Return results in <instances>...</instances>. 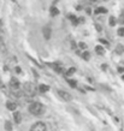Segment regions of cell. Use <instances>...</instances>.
<instances>
[{
    "label": "cell",
    "instance_id": "1",
    "mask_svg": "<svg viewBox=\"0 0 124 131\" xmlns=\"http://www.w3.org/2000/svg\"><path fill=\"white\" fill-rule=\"evenodd\" d=\"M46 111L45 106L40 102H33L29 106V112L31 113L33 115H42Z\"/></svg>",
    "mask_w": 124,
    "mask_h": 131
},
{
    "label": "cell",
    "instance_id": "2",
    "mask_svg": "<svg viewBox=\"0 0 124 131\" xmlns=\"http://www.w3.org/2000/svg\"><path fill=\"white\" fill-rule=\"evenodd\" d=\"M24 92L23 93L25 94V95H28V96H33L34 94L36 93V87L33 84V83H30V82H27V83H24Z\"/></svg>",
    "mask_w": 124,
    "mask_h": 131
},
{
    "label": "cell",
    "instance_id": "3",
    "mask_svg": "<svg viewBox=\"0 0 124 131\" xmlns=\"http://www.w3.org/2000/svg\"><path fill=\"white\" fill-rule=\"evenodd\" d=\"M30 131H47V129H46V125H45L43 123L38 122L31 126Z\"/></svg>",
    "mask_w": 124,
    "mask_h": 131
},
{
    "label": "cell",
    "instance_id": "4",
    "mask_svg": "<svg viewBox=\"0 0 124 131\" xmlns=\"http://www.w3.org/2000/svg\"><path fill=\"white\" fill-rule=\"evenodd\" d=\"M57 94L58 96L62 99V100H64V101H70L72 97H71V95L66 92H64V90H57Z\"/></svg>",
    "mask_w": 124,
    "mask_h": 131
},
{
    "label": "cell",
    "instance_id": "5",
    "mask_svg": "<svg viewBox=\"0 0 124 131\" xmlns=\"http://www.w3.org/2000/svg\"><path fill=\"white\" fill-rule=\"evenodd\" d=\"M10 87L12 88V89H15V90H17L19 88V81L17 78H11V81H10Z\"/></svg>",
    "mask_w": 124,
    "mask_h": 131
},
{
    "label": "cell",
    "instance_id": "6",
    "mask_svg": "<svg viewBox=\"0 0 124 131\" xmlns=\"http://www.w3.org/2000/svg\"><path fill=\"white\" fill-rule=\"evenodd\" d=\"M51 35H52V30H51V27L49 25H46L45 28H43V37L48 40V38L51 37Z\"/></svg>",
    "mask_w": 124,
    "mask_h": 131
},
{
    "label": "cell",
    "instance_id": "7",
    "mask_svg": "<svg viewBox=\"0 0 124 131\" xmlns=\"http://www.w3.org/2000/svg\"><path fill=\"white\" fill-rule=\"evenodd\" d=\"M13 118H15V122L19 124V123L22 122V115H21V113L19 112H15L13 113Z\"/></svg>",
    "mask_w": 124,
    "mask_h": 131
},
{
    "label": "cell",
    "instance_id": "8",
    "mask_svg": "<svg viewBox=\"0 0 124 131\" xmlns=\"http://www.w3.org/2000/svg\"><path fill=\"white\" fill-rule=\"evenodd\" d=\"M6 107L9 108L10 111H15L16 108H17V105L15 102H11V101H9V102H6Z\"/></svg>",
    "mask_w": 124,
    "mask_h": 131
},
{
    "label": "cell",
    "instance_id": "9",
    "mask_svg": "<svg viewBox=\"0 0 124 131\" xmlns=\"http://www.w3.org/2000/svg\"><path fill=\"white\" fill-rule=\"evenodd\" d=\"M95 52L98 54H100V56H104V54H105V49H104V47H101V46H96Z\"/></svg>",
    "mask_w": 124,
    "mask_h": 131
},
{
    "label": "cell",
    "instance_id": "10",
    "mask_svg": "<svg viewBox=\"0 0 124 131\" xmlns=\"http://www.w3.org/2000/svg\"><path fill=\"white\" fill-rule=\"evenodd\" d=\"M39 90H40V93H46L49 90V87L48 85H45V84H41L39 87Z\"/></svg>",
    "mask_w": 124,
    "mask_h": 131
},
{
    "label": "cell",
    "instance_id": "11",
    "mask_svg": "<svg viewBox=\"0 0 124 131\" xmlns=\"http://www.w3.org/2000/svg\"><path fill=\"white\" fill-rule=\"evenodd\" d=\"M53 67H54V70L57 71L58 74H63V67L60 66V64H59V63H56V64L53 65Z\"/></svg>",
    "mask_w": 124,
    "mask_h": 131
},
{
    "label": "cell",
    "instance_id": "12",
    "mask_svg": "<svg viewBox=\"0 0 124 131\" xmlns=\"http://www.w3.org/2000/svg\"><path fill=\"white\" fill-rule=\"evenodd\" d=\"M57 15H59V10L54 6H52L51 7V16H57Z\"/></svg>",
    "mask_w": 124,
    "mask_h": 131
},
{
    "label": "cell",
    "instance_id": "13",
    "mask_svg": "<svg viewBox=\"0 0 124 131\" xmlns=\"http://www.w3.org/2000/svg\"><path fill=\"white\" fill-rule=\"evenodd\" d=\"M94 12H95V15H100V13H106V12H107V10L104 9V7H98Z\"/></svg>",
    "mask_w": 124,
    "mask_h": 131
},
{
    "label": "cell",
    "instance_id": "14",
    "mask_svg": "<svg viewBox=\"0 0 124 131\" xmlns=\"http://www.w3.org/2000/svg\"><path fill=\"white\" fill-rule=\"evenodd\" d=\"M69 18L72 20V24H74V25H77V24H78V22H80V20H77L76 17H75V16H72V15H69Z\"/></svg>",
    "mask_w": 124,
    "mask_h": 131
},
{
    "label": "cell",
    "instance_id": "15",
    "mask_svg": "<svg viewBox=\"0 0 124 131\" xmlns=\"http://www.w3.org/2000/svg\"><path fill=\"white\" fill-rule=\"evenodd\" d=\"M75 71H76V69H75V67H71V69H69V70H67L65 75H66V76H71V75H74V74H75Z\"/></svg>",
    "mask_w": 124,
    "mask_h": 131
},
{
    "label": "cell",
    "instance_id": "16",
    "mask_svg": "<svg viewBox=\"0 0 124 131\" xmlns=\"http://www.w3.org/2000/svg\"><path fill=\"white\" fill-rule=\"evenodd\" d=\"M82 58H83L84 60H89V59H90V54L86 51V52H83V53H82Z\"/></svg>",
    "mask_w": 124,
    "mask_h": 131
},
{
    "label": "cell",
    "instance_id": "17",
    "mask_svg": "<svg viewBox=\"0 0 124 131\" xmlns=\"http://www.w3.org/2000/svg\"><path fill=\"white\" fill-rule=\"evenodd\" d=\"M5 129H6L7 131H12V125H11V123L10 122L5 123Z\"/></svg>",
    "mask_w": 124,
    "mask_h": 131
},
{
    "label": "cell",
    "instance_id": "18",
    "mask_svg": "<svg viewBox=\"0 0 124 131\" xmlns=\"http://www.w3.org/2000/svg\"><path fill=\"white\" fill-rule=\"evenodd\" d=\"M108 22H110V25H111V27L116 25V18H115V17H110Z\"/></svg>",
    "mask_w": 124,
    "mask_h": 131
},
{
    "label": "cell",
    "instance_id": "19",
    "mask_svg": "<svg viewBox=\"0 0 124 131\" xmlns=\"http://www.w3.org/2000/svg\"><path fill=\"white\" fill-rule=\"evenodd\" d=\"M67 83H69V85H70L71 88H76V82H75V81L69 79V81H67Z\"/></svg>",
    "mask_w": 124,
    "mask_h": 131
},
{
    "label": "cell",
    "instance_id": "20",
    "mask_svg": "<svg viewBox=\"0 0 124 131\" xmlns=\"http://www.w3.org/2000/svg\"><path fill=\"white\" fill-rule=\"evenodd\" d=\"M117 34L119 35V36H123L124 37V28H119L117 30Z\"/></svg>",
    "mask_w": 124,
    "mask_h": 131
},
{
    "label": "cell",
    "instance_id": "21",
    "mask_svg": "<svg viewBox=\"0 0 124 131\" xmlns=\"http://www.w3.org/2000/svg\"><path fill=\"white\" fill-rule=\"evenodd\" d=\"M84 2H86V4H89V5H93V4L98 2V0H84Z\"/></svg>",
    "mask_w": 124,
    "mask_h": 131
},
{
    "label": "cell",
    "instance_id": "22",
    "mask_svg": "<svg viewBox=\"0 0 124 131\" xmlns=\"http://www.w3.org/2000/svg\"><path fill=\"white\" fill-rule=\"evenodd\" d=\"M78 46H80L81 49H86V48H87V45L84 43V42H80V43H78Z\"/></svg>",
    "mask_w": 124,
    "mask_h": 131
},
{
    "label": "cell",
    "instance_id": "23",
    "mask_svg": "<svg viewBox=\"0 0 124 131\" xmlns=\"http://www.w3.org/2000/svg\"><path fill=\"white\" fill-rule=\"evenodd\" d=\"M100 42L104 43V45H106V46H108V42H107L106 40H104V38H100Z\"/></svg>",
    "mask_w": 124,
    "mask_h": 131
},
{
    "label": "cell",
    "instance_id": "24",
    "mask_svg": "<svg viewBox=\"0 0 124 131\" xmlns=\"http://www.w3.org/2000/svg\"><path fill=\"white\" fill-rule=\"evenodd\" d=\"M118 71L119 72H124V67H118Z\"/></svg>",
    "mask_w": 124,
    "mask_h": 131
},
{
    "label": "cell",
    "instance_id": "25",
    "mask_svg": "<svg viewBox=\"0 0 124 131\" xmlns=\"http://www.w3.org/2000/svg\"><path fill=\"white\" fill-rule=\"evenodd\" d=\"M121 22L124 24V15H122V17H121Z\"/></svg>",
    "mask_w": 124,
    "mask_h": 131
},
{
    "label": "cell",
    "instance_id": "26",
    "mask_svg": "<svg viewBox=\"0 0 124 131\" xmlns=\"http://www.w3.org/2000/svg\"><path fill=\"white\" fill-rule=\"evenodd\" d=\"M96 29H98V30H101V27H100L99 24H96Z\"/></svg>",
    "mask_w": 124,
    "mask_h": 131
},
{
    "label": "cell",
    "instance_id": "27",
    "mask_svg": "<svg viewBox=\"0 0 124 131\" xmlns=\"http://www.w3.org/2000/svg\"><path fill=\"white\" fill-rule=\"evenodd\" d=\"M123 51H124V47H123Z\"/></svg>",
    "mask_w": 124,
    "mask_h": 131
},
{
    "label": "cell",
    "instance_id": "28",
    "mask_svg": "<svg viewBox=\"0 0 124 131\" xmlns=\"http://www.w3.org/2000/svg\"><path fill=\"white\" fill-rule=\"evenodd\" d=\"M105 1H107V0H105Z\"/></svg>",
    "mask_w": 124,
    "mask_h": 131
}]
</instances>
